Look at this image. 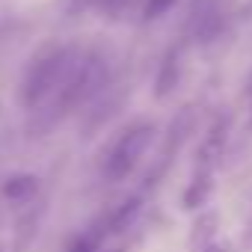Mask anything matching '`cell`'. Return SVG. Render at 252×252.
I'll list each match as a JSON object with an SVG mask.
<instances>
[{"mask_svg":"<svg viewBox=\"0 0 252 252\" xmlns=\"http://www.w3.org/2000/svg\"><path fill=\"white\" fill-rule=\"evenodd\" d=\"M155 140V125L140 119L134 125H128L110 146L107 158H104V178L107 181H125L146 158L149 146Z\"/></svg>","mask_w":252,"mask_h":252,"instance_id":"cell-2","label":"cell"},{"mask_svg":"<svg viewBox=\"0 0 252 252\" xmlns=\"http://www.w3.org/2000/svg\"><path fill=\"white\" fill-rule=\"evenodd\" d=\"M0 196H3L6 202L12 205H27L39 196V175L33 172H15L3 181V187H0Z\"/></svg>","mask_w":252,"mask_h":252,"instance_id":"cell-3","label":"cell"},{"mask_svg":"<svg viewBox=\"0 0 252 252\" xmlns=\"http://www.w3.org/2000/svg\"><path fill=\"white\" fill-rule=\"evenodd\" d=\"M175 80H178V60H175V54H169V57L163 60V65H160V74H158V89H155V95H158V98L169 95V92H172V86H175Z\"/></svg>","mask_w":252,"mask_h":252,"instance_id":"cell-5","label":"cell"},{"mask_svg":"<svg viewBox=\"0 0 252 252\" xmlns=\"http://www.w3.org/2000/svg\"><path fill=\"white\" fill-rule=\"evenodd\" d=\"M125 0H77V9H98V12H119Z\"/></svg>","mask_w":252,"mask_h":252,"instance_id":"cell-8","label":"cell"},{"mask_svg":"<svg viewBox=\"0 0 252 252\" xmlns=\"http://www.w3.org/2000/svg\"><path fill=\"white\" fill-rule=\"evenodd\" d=\"M0 252H3V243H0Z\"/></svg>","mask_w":252,"mask_h":252,"instance_id":"cell-9","label":"cell"},{"mask_svg":"<svg viewBox=\"0 0 252 252\" xmlns=\"http://www.w3.org/2000/svg\"><path fill=\"white\" fill-rule=\"evenodd\" d=\"M77 48H68V45H48L42 48L30 65L24 68V77H21V104L27 110H42L54 95L57 89L65 83L74 60H77Z\"/></svg>","mask_w":252,"mask_h":252,"instance_id":"cell-1","label":"cell"},{"mask_svg":"<svg viewBox=\"0 0 252 252\" xmlns=\"http://www.w3.org/2000/svg\"><path fill=\"white\" fill-rule=\"evenodd\" d=\"M208 190H211V184H208V172H202V175L193 181V187L187 190V196H184V208H196V205H202L205 196H208Z\"/></svg>","mask_w":252,"mask_h":252,"instance_id":"cell-6","label":"cell"},{"mask_svg":"<svg viewBox=\"0 0 252 252\" xmlns=\"http://www.w3.org/2000/svg\"><path fill=\"white\" fill-rule=\"evenodd\" d=\"M172 6H175V0H146V3H143V18L146 21H155V18L166 15Z\"/></svg>","mask_w":252,"mask_h":252,"instance_id":"cell-7","label":"cell"},{"mask_svg":"<svg viewBox=\"0 0 252 252\" xmlns=\"http://www.w3.org/2000/svg\"><path fill=\"white\" fill-rule=\"evenodd\" d=\"M140 205H143L140 196H134V199H128V202H122V205L101 222V234H119V231H125V228H128V225L137 220Z\"/></svg>","mask_w":252,"mask_h":252,"instance_id":"cell-4","label":"cell"}]
</instances>
